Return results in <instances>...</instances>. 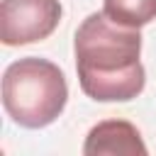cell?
<instances>
[{"instance_id": "2", "label": "cell", "mask_w": 156, "mask_h": 156, "mask_svg": "<svg viewBox=\"0 0 156 156\" xmlns=\"http://www.w3.org/2000/svg\"><path fill=\"white\" fill-rule=\"evenodd\" d=\"M68 85L63 71L46 58L27 56L2 73V107L24 129L49 127L66 107Z\"/></svg>"}, {"instance_id": "5", "label": "cell", "mask_w": 156, "mask_h": 156, "mask_svg": "<svg viewBox=\"0 0 156 156\" xmlns=\"http://www.w3.org/2000/svg\"><path fill=\"white\" fill-rule=\"evenodd\" d=\"M102 12L124 27H144L156 20V0H102Z\"/></svg>"}, {"instance_id": "4", "label": "cell", "mask_w": 156, "mask_h": 156, "mask_svg": "<svg viewBox=\"0 0 156 156\" xmlns=\"http://www.w3.org/2000/svg\"><path fill=\"white\" fill-rule=\"evenodd\" d=\"M83 154L85 156H146V144L132 122L105 119L88 132Z\"/></svg>"}, {"instance_id": "3", "label": "cell", "mask_w": 156, "mask_h": 156, "mask_svg": "<svg viewBox=\"0 0 156 156\" xmlns=\"http://www.w3.org/2000/svg\"><path fill=\"white\" fill-rule=\"evenodd\" d=\"M58 0H2L0 39L5 46H22L46 39L61 22Z\"/></svg>"}, {"instance_id": "1", "label": "cell", "mask_w": 156, "mask_h": 156, "mask_svg": "<svg viewBox=\"0 0 156 156\" xmlns=\"http://www.w3.org/2000/svg\"><path fill=\"white\" fill-rule=\"evenodd\" d=\"M73 54L80 90L98 102L134 100L146 85L139 29L117 24L105 12H93L80 22Z\"/></svg>"}]
</instances>
